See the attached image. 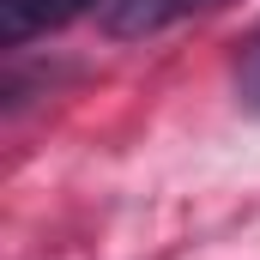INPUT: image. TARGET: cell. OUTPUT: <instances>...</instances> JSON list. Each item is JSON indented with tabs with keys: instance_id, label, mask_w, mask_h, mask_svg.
<instances>
[{
	"instance_id": "obj_1",
	"label": "cell",
	"mask_w": 260,
	"mask_h": 260,
	"mask_svg": "<svg viewBox=\"0 0 260 260\" xmlns=\"http://www.w3.org/2000/svg\"><path fill=\"white\" fill-rule=\"evenodd\" d=\"M206 6H218V0H97V24L109 37H157Z\"/></svg>"
},
{
	"instance_id": "obj_3",
	"label": "cell",
	"mask_w": 260,
	"mask_h": 260,
	"mask_svg": "<svg viewBox=\"0 0 260 260\" xmlns=\"http://www.w3.org/2000/svg\"><path fill=\"white\" fill-rule=\"evenodd\" d=\"M230 79H236V103L260 115V24L236 43V67H230Z\"/></svg>"
},
{
	"instance_id": "obj_2",
	"label": "cell",
	"mask_w": 260,
	"mask_h": 260,
	"mask_svg": "<svg viewBox=\"0 0 260 260\" xmlns=\"http://www.w3.org/2000/svg\"><path fill=\"white\" fill-rule=\"evenodd\" d=\"M97 0H0V43L6 49H24L30 37L43 30H61L79 12H91Z\"/></svg>"
}]
</instances>
